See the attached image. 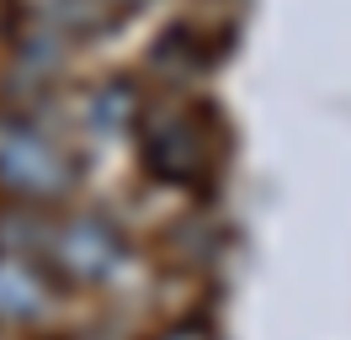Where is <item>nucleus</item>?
<instances>
[{
  "mask_svg": "<svg viewBox=\"0 0 351 340\" xmlns=\"http://www.w3.org/2000/svg\"><path fill=\"white\" fill-rule=\"evenodd\" d=\"M128 144L138 154L144 175L171 191H197L219 170V127L208 117V106L181 101V96L144 101Z\"/></svg>",
  "mask_w": 351,
  "mask_h": 340,
  "instance_id": "obj_1",
  "label": "nucleus"
},
{
  "mask_svg": "<svg viewBox=\"0 0 351 340\" xmlns=\"http://www.w3.org/2000/svg\"><path fill=\"white\" fill-rule=\"evenodd\" d=\"M80 186L75 149L48 112H0V202H27V208H64L69 191Z\"/></svg>",
  "mask_w": 351,
  "mask_h": 340,
  "instance_id": "obj_2",
  "label": "nucleus"
},
{
  "mask_svg": "<svg viewBox=\"0 0 351 340\" xmlns=\"http://www.w3.org/2000/svg\"><path fill=\"white\" fill-rule=\"evenodd\" d=\"M128 234L101 208H53L43 239V260L59 287H107L128 266Z\"/></svg>",
  "mask_w": 351,
  "mask_h": 340,
  "instance_id": "obj_3",
  "label": "nucleus"
},
{
  "mask_svg": "<svg viewBox=\"0 0 351 340\" xmlns=\"http://www.w3.org/2000/svg\"><path fill=\"white\" fill-rule=\"evenodd\" d=\"M53 298H59V282L38 255L0 250V335L38 330L53 314Z\"/></svg>",
  "mask_w": 351,
  "mask_h": 340,
  "instance_id": "obj_4",
  "label": "nucleus"
},
{
  "mask_svg": "<svg viewBox=\"0 0 351 340\" xmlns=\"http://www.w3.org/2000/svg\"><path fill=\"white\" fill-rule=\"evenodd\" d=\"M138 112H144V96L133 90V80H96L80 96V123L101 138H128Z\"/></svg>",
  "mask_w": 351,
  "mask_h": 340,
  "instance_id": "obj_5",
  "label": "nucleus"
},
{
  "mask_svg": "<svg viewBox=\"0 0 351 340\" xmlns=\"http://www.w3.org/2000/svg\"><path fill=\"white\" fill-rule=\"evenodd\" d=\"M154 340H219V330H213L208 319H176V324H165Z\"/></svg>",
  "mask_w": 351,
  "mask_h": 340,
  "instance_id": "obj_6",
  "label": "nucleus"
},
{
  "mask_svg": "<svg viewBox=\"0 0 351 340\" xmlns=\"http://www.w3.org/2000/svg\"><path fill=\"white\" fill-rule=\"evenodd\" d=\"M138 5H149V0H96V11H107V16H117V11H138Z\"/></svg>",
  "mask_w": 351,
  "mask_h": 340,
  "instance_id": "obj_7",
  "label": "nucleus"
},
{
  "mask_svg": "<svg viewBox=\"0 0 351 340\" xmlns=\"http://www.w3.org/2000/svg\"><path fill=\"white\" fill-rule=\"evenodd\" d=\"M0 340H16V335H0Z\"/></svg>",
  "mask_w": 351,
  "mask_h": 340,
  "instance_id": "obj_8",
  "label": "nucleus"
}]
</instances>
